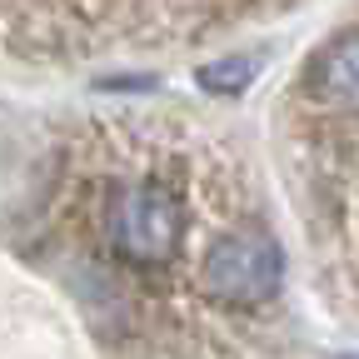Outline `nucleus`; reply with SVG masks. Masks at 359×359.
<instances>
[{
  "mask_svg": "<svg viewBox=\"0 0 359 359\" xmlns=\"http://www.w3.org/2000/svg\"><path fill=\"white\" fill-rule=\"evenodd\" d=\"M304 90L330 110H354V90H359V35L354 30H339L309 55Z\"/></svg>",
  "mask_w": 359,
  "mask_h": 359,
  "instance_id": "3",
  "label": "nucleus"
},
{
  "mask_svg": "<svg viewBox=\"0 0 359 359\" xmlns=\"http://www.w3.org/2000/svg\"><path fill=\"white\" fill-rule=\"evenodd\" d=\"M285 285V250L264 230H230L205 250V290L230 309H255Z\"/></svg>",
  "mask_w": 359,
  "mask_h": 359,
  "instance_id": "2",
  "label": "nucleus"
},
{
  "mask_svg": "<svg viewBox=\"0 0 359 359\" xmlns=\"http://www.w3.org/2000/svg\"><path fill=\"white\" fill-rule=\"evenodd\" d=\"M185 235V205L175 190L155 180H135V185L110 190L105 200V240L115 245L120 259L130 264H165L180 250Z\"/></svg>",
  "mask_w": 359,
  "mask_h": 359,
  "instance_id": "1",
  "label": "nucleus"
},
{
  "mask_svg": "<svg viewBox=\"0 0 359 359\" xmlns=\"http://www.w3.org/2000/svg\"><path fill=\"white\" fill-rule=\"evenodd\" d=\"M255 75H259V60H250V55H230V60L205 65V70H200V85L210 90V95H235V90H245Z\"/></svg>",
  "mask_w": 359,
  "mask_h": 359,
  "instance_id": "4",
  "label": "nucleus"
}]
</instances>
